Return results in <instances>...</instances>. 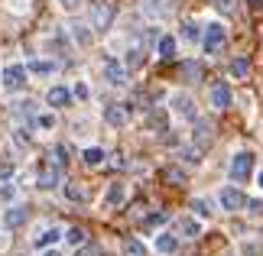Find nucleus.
<instances>
[{"instance_id": "obj_1", "label": "nucleus", "mask_w": 263, "mask_h": 256, "mask_svg": "<svg viewBox=\"0 0 263 256\" xmlns=\"http://www.w3.org/2000/svg\"><path fill=\"white\" fill-rule=\"evenodd\" d=\"M254 162H257V156L250 149H240V152H234V159H231V182H247L250 175H254Z\"/></svg>"}, {"instance_id": "obj_2", "label": "nucleus", "mask_w": 263, "mask_h": 256, "mask_svg": "<svg viewBox=\"0 0 263 256\" xmlns=\"http://www.w3.org/2000/svg\"><path fill=\"white\" fill-rule=\"evenodd\" d=\"M224 43H228V29L221 23H208L205 29H201V49H205L208 55H218Z\"/></svg>"}, {"instance_id": "obj_3", "label": "nucleus", "mask_w": 263, "mask_h": 256, "mask_svg": "<svg viewBox=\"0 0 263 256\" xmlns=\"http://www.w3.org/2000/svg\"><path fill=\"white\" fill-rule=\"evenodd\" d=\"M169 107H173V114L182 117V120H195V117H198L195 101H192L185 91H176V94H169Z\"/></svg>"}, {"instance_id": "obj_4", "label": "nucleus", "mask_w": 263, "mask_h": 256, "mask_svg": "<svg viewBox=\"0 0 263 256\" xmlns=\"http://www.w3.org/2000/svg\"><path fill=\"white\" fill-rule=\"evenodd\" d=\"M208 101H211V107L215 110H228L231 104H234V91H231L228 81H215L208 91Z\"/></svg>"}, {"instance_id": "obj_5", "label": "nucleus", "mask_w": 263, "mask_h": 256, "mask_svg": "<svg viewBox=\"0 0 263 256\" xmlns=\"http://www.w3.org/2000/svg\"><path fill=\"white\" fill-rule=\"evenodd\" d=\"M26 78H29L26 65H7L4 71H0V85H4L7 91H20L26 85Z\"/></svg>"}, {"instance_id": "obj_6", "label": "nucleus", "mask_w": 263, "mask_h": 256, "mask_svg": "<svg viewBox=\"0 0 263 256\" xmlns=\"http://www.w3.org/2000/svg\"><path fill=\"white\" fill-rule=\"evenodd\" d=\"M104 81H107L110 88H124L127 85V65L117 62L114 55H107L104 58Z\"/></svg>"}, {"instance_id": "obj_7", "label": "nucleus", "mask_w": 263, "mask_h": 256, "mask_svg": "<svg viewBox=\"0 0 263 256\" xmlns=\"http://www.w3.org/2000/svg\"><path fill=\"white\" fill-rule=\"evenodd\" d=\"M110 23H114V7H110L107 0H95V4H91V26L107 29Z\"/></svg>"}, {"instance_id": "obj_8", "label": "nucleus", "mask_w": 263, "mask_h": 256, "mask_svg": "<svg viewBox=\"0 0 263 256\" xmlns=\"http://www.w3.org/2000/svg\"><path fill=\"white\" fill-rule=\"evenodd\" d=\"M218 201H221V211H240L247 204V194L240 191L237 185H228V188H221Z\"/></svg>"}, {"instance_id": "obj_9", "label": "nucleus", "mask_w": 263, "mask_h": 256, "mask_svg": "<svg viewBox=\"0 0 263 256\" xmlns=\"http://www.w3.org/2000/svg\"><path fill=\"white\" fill-rule=\"evenodd\" d=\"M192 140H195V146H198V149H208V146H211V140H215V124H211V120L195 117V133H192Z\"/></svg>"}, {"instance_id": "obj_10", "label": "nucleus", "mask_w": 263, "mask_h": 256, "mask_svg": "<svg viewBox=\"0 0 263 256\" xmlns=\"http://www.w3.org/2000/svg\"><path fill=\"white\" fill-rule=\"evenodd\" d=\"M130 120V107L127 104H107L104 107V124L107 127H127Z\"/></svg>"}, {"instance_id": "obj_11", "label": "nucleus", "mask_w": 263, "mask_h": 256, "mask_svg": "<svg viewBox=\"0 0 263 256\" xmlns=\"http://www.w3.org/2000/svg\"><path fill=\"white\" fill-rule=\"evenodd\" d=\"M62 237H65V230H62V227H55V224H52V227L39 230L36 237H33V247H36V250H49L52 243H59Z\"/></svg>"}, {"instance_id": "obj_12", "label": "nucleus", "mask_w": 263, "mask_h": 256, "mask_svg": "<svg viewBox=\"0 0 263 256\" xmlns=\"http://www.w3.org/2000/svg\"><path fill=\"white\" fill-rule=\"evenodd\" d=\"M26 218H29V211L23 208V204H10V208L4 211V227L7 230H16V227H23V224H26Z\"/></svg>"}, {"instance_id": "obj_13", "label": "nucleus", "mask_w": 263, "mask_h": 256, "mask_svg": "<svg viewBox=\"0 0 263 256\" xmlns=\"http://www.w3.org/2000/svg\"><path fill=\"white\" fill-rule=\"evenodd\" d=\"M124 201H127V185H124V182H110L101 204H104V208H120Z\"/></svg>"}, {"instance_id": "obj_14", "label": "nucleus", "mask_w": 263, "mask_h": 256, "mask_svg": "<svg viewBox=\"0 0 263 256\" xmlns=\"http://www.w3.org/2000/svg\"><path fill=\"white\" fill-rule=\"evenodd\" d=\"M59 182H62V169H59V166H46L43 172H39V179H36V188L52 191V188H59Z\"/></svg>"}, {"instance_id": "obj_15", "label": "nucleus", "mask_w": 263, "mask_h": 256, "mask_svg": "<svg viewBox=\"0 0 263 256\" xmlns=\"http://www.w3.org/2000/svg\"><path fill=\"white\" fill-rule=\"evenodd\" d=\"M68 101H72V91H68L65 85H52L46 91V104L49 107H65Z\"/></svg>"}, {"instance_id": "obj_16", "label": "nucleus", "mask_w": 263, "mask_h": 256, "mask_svg": "<svg viewBox=\"0 0 263 256\" xmlns=\"http://www.w3.org/2000/svg\"><path fill=\"white\" fill-rule=\"evenodd\" d=\"M176 250H179V237H176V233H169V230L156 233V253H163V256H173Z\"/></svg>"}, {"instance_id": "obj_17", "label": "nucleus", "mask_w": 263, "mask_h": 256, "mask_svg": "<svg viewBox=\"0 0 263 256\" xmlns=\"http://www.w3.org/2000/svg\"><path fill=\"white\" fill-rule=\"evenodd\" d=\"M55 62H49V58H33V62L26 65L29 75H39V78H49V75H55Z\"/></svg>"}, {"instance_id": "obj_18", "label": "nucleus", "mask_w": 263, "mask_h": 256, "mask_svg": "<svg viewBox=\"0 0 263 256\" xmlns=\"http://www.w3.org/2000/svg\"><path fill=\"white\" fill-rule=\"evenodd\" d=\"M179 237H185V240L201 237V221L198 218H182L179 221Z\"/></svg>"}, {"instance_id": "obj_19", "label": "nucleus", "mask_w": 263, "mask_h": 256, "mask_svg": "<svg viewBox=\"0 0 263 256\" xmlns=\"http://www.w3.org/2000/svg\"><path fill=\"white\" fill-rule=\"evenodd\" d=\"M156 55H159V58H173V55H176V36H169V33L159 36V39H156Z\"/></svg>"}, {"instance_id": "obj_20", "label": "nucleus", "mask_w": 263, "mask_h": 256, "mask_svg": "<svg viewBox=\"0 0 263 256\" xmlns=\"http://www.w3.org/2000/svg\"><path fill=\"white\" fill-rule=\"evenodd\" d=\"M247 75H250V62H247V55L231 58V78H247Z\"/></svg>"}, {"instance_id": "obj_21", "label": "nucleus", "mask_w": 263, "mask_h": 256, "mask_svg": "<svg viewBox=\"0 0 263 256\" xmlns=\"http://www.w3.org/2000/svg\"><path fill=\"white\" fill-rule=\"evenodd\" d=\"M82 159H85L88 169H95V166H101V162H104V149H101V146H88V149L82 152Z\"/></svg>"}, {"instance_id": "obj_22", "label": "nucleus", "mask_w": 263, "mask_h": 256, "mask_svg": "<svg viewBox=\"0 0 263 256\" xmlns=\"http://www.w3.org/2000/svg\"><path fill=\"white\" fill-rule=\"evenodd\" d=\"M65 198L75 201V204H85V201H88V191L78 185V182H68V185H65Z\"/></svg>"}, {"instance_id": "obj_23", "label": "nucleus", "mask_w": 263, "mask_h": 256, "mask_svg": "<svg viewBox=\"0 0 263 256\" xmlns=\"http://www.w3.org/2000/svg\"><path fill=\"white\" fill-rule=\"evenodd\" d=\"M124 256H146V243L137 240V237H127L124 240Z\"/></svg>"}, {"instance_id": "obj_24", "label": "nucleus", "mask_w": 263, "mask_h": 256, "mask_svg": "<svg viewBox=\"0 0 263 256\" xmlns=\"http://www.w3.org/2000/svg\"><path fill=\"white\" fill-rule=\"evenodd\" d=\"M179 159L185 162V166H198V162H201V149L198 146H185V149H179Z\"/></svg>"}, {"instance_id": "obj_25", "label": "nucleus", "mask_w": 263, "mask_h": 256, "mask_svg": "<svg viewBox=\"0 0 263 256\" xmlns=\"http://www.w3.org/2000/svg\"><path fill=\"white\" fill-rule=\"evenodd\" d=\"M62 240H65V243H72V247H82V243L88 240V233H85V227H68Z\"/></svg>"}, {"instance_id": "obj_26", "label": "nucleus", "mask_w": 263, "mask_h": 256, "mask_svg": "<svg viewBox=\"0 0 263 256\" xmlns=\"http://www.w3.org/2000/svg\"><path fill=\"white\" fill-rule=\"evenodd\" d=\"M72 39H75V43L78 46H91V33H88V26H82V23H78V26H72Z\"/></svg>"}, {"instance_id": "obj_27", "label": "nucleus", "mask_w": 263, "mask_h": 256, "mask_svg": "<svg viewBox=\"0 0 263 256\" xmlns=\"http://www.w3.org/2000/svg\"><path fill=\"white\" fill-rule=\"evenodd\" d=\"M240 253L244 256H263V243L260 240H244L240 243Z\"/></svg>"}, {"instance_id": "obj_28", "label": "nucleus", "mask_w": 263, "mask_h": 256, "mask_svg": "<svg viewBox=\"0 0 263 256\" xmlns=\"http://www.w3.org/2000/svg\"><path fill=\"white\" fill-rule=\"evenodd\" d=\"M192 211H195L198 218H211V214H215V211H211V201H205V198H195V201H192Z\"/></svg>"}, {"instance_id": "obj_29", "label": "nucleus", "mask_w": 263, "mask_h": 256, "mask_svg": "<svg viewBox=\"0 0 263 256\" xmlns=\"http://www.w3.org/2000/svg\"><path fill=\"white\" fill-rule=\"evenodd\" d=\"M166 182H173V185H182V182H185V172H182L179 166H169V169H166Z\"/></svg>"}, {"instance_id": "obj_30", "label": "nucleus", "mask_w": 263, "mask_h": 256, "mask_svg": "<svg viewBox=\"0 0 263 256\" xmlns=\"http://www.w3.org/2000/svg\"><path fill=\"white\" fill-rule=\"evenodd\" d=\"M244 208H247L250 218H263V201H260V198H247Z\"/></svg>"}, {"instance_id": "obj_31", "label": "nucleus", "mask_w": 263, "mask_h": 256, "mask_svg": "<svg viewBox=\"0 0 263 256\" xmlns=\"http://www.w3.org/2000/svg\"><path fill=\"white\" fill-rule=\"evenodd\" d=\"M143 7L149 10V13H166V10H169V0H143Z\"/></svg>"}, {"instance_id": "obj_32", "label": "nucleus", "mask_w": 263, "mask_h": 256, "mask_svg": "<svg viewBox=\"0 0 263 256\" xmlns=\"http://www.w3.org/2000/svg\"><path fill=\"white\" fill-rule=\"evenodd\" d=\"M143 65V49H130L127 52V68H140Z\"/></svg>"}, {"instance_id": "obj_33", "label": "nucleus", "mask_w": 263, "mask_h": 256, "mask_svg": "<svg viewBox=\"0 0 263 256\" xmlns=\"http://www.w3.org/2000/svg\"><path fill=\"white\" fill-rule=\"evenodd\" d=\"M182 36H185V39H192V43H195V39H201V29H198V23H192V19H189V23L182 26Z\"/></svg>"}, {"instance_id": "obj_34", "label": "nucleus", "mask_w": 263, "mask_h": 256, "mask_svg": "<svg viewBox=\"0 0 263 256\" xmlns=\"http://www.w3.org/2000/svg\"><path fill=\"white\" fill-rule=\"evenodd\" d=\"M36 127L39 130H55V114H39L36 117Z\"/></svg>"}, {"instance_id": "obj_35", "label": "nucleus", "mask_w": 263, "mask_h": 256, "mask_svg": "<svg viewBox=\"0 0 263 256\" xmlns=\"http://www.w3.org/2000/svg\"><path fill=\"white\" fill-rule=\"evenodd\" d=\"M72 97H78V101H88V97H91V91H88L85 81H78V85L72 88Z\"/></svg>"}, {"instance_id": "obj_36", "label": "nucleus", "mask_w": 263, "mask_h": 256, "mask_svg": "<svg viewBox=\"0 0 263 256\" xmlns=\"http://www.w3.org/2000/svg\"><path fill=\"white\" fill-rule=\"evenodd\" d=\"M52 156H55V166L62 169L65 162H68V149H65V146H55V152H52Z\"/></svg>"}, {"instance_id": "obj_37", "label": "nucleus", "mask_w": 263, "mask_h": 256, "mask_svg": "<svg viewBox=\"0 0 263 256\" xmlns=\"http://www.w3.org/2000/svg\"><path fill=\"white\" fill-rule=\"evenodd\" d=\"M149 127H159V130L166 127V117H163V110H153V114H149Z\"/></svg>"}, {"instance_id": "obj_38", "label": "nucleus", "mask_w": 263, "mask_h": 256, "mask_svg": "<svg viewBox=\"0 0 263 256\" xmlns=\"http://www.w3.org/2000/svg\"><path fill=\"white\" fill-rule=\"evenodd\" d=\"M182 75H185V78H198V65L195 62H185V65H182Z\"/></svg>"}, {"instance_id": "obj_39", "label": "nucleus", "mask_w": 263, "mask_h": 256, "mask_svg": "<svg viewBox=\"0 0 263 256\" xmlns=\"http://www.w3.org/2000/svg\"><path fill=\"white\" fill-rule=\"evenodd\" d=\"M237 4H240V0H218V7L224 10V13H234V10H237Z\"/></svg>"}, {"instance_id": "obj_40", "label": "nucleus", "mask_w": 263, "mask_h": 256, "mask_svg": "<svg viewBox=\"0 0 263 256\" xmlns=\"http://www.w3.org/2000/svg\"><path fill=\"white\" fill-rule=\"evenodd\" d=\"M75 256H101V250L95 247V243H91V247H85V243H82V253H75Z\"/></svg>"}, {"instance_id": "obj_41", "label": "nucleus", "mask_w": 263, "mask_h": 256, "mask_svg": "<svg viewBox=\"0 0 263 256\" xmlns=\"http://www.w3.org/2000/svg\"><path fill=\"white\" fill-rule=\"evenodd\" d=\"M78 4H82V0H59V7H62V10H75Z\"/></svg>"}, {"instance_id": "obj_42", "label": "nucleus", "mask_w": 263, "mask_h": 256, "mask_svg": "<svg viewBox=\"0 0 263 256\" xmlns=\"http://www.w3.org/2000/svg\"><path fill=\"white\" fill-rule=\"evenodd\" d=\"M166 221V214H153V218H149L146 224H149V227H156V224H163Z\"/></svg>"}, {"instance_id": "obj_43", "label": "nucleus", "mask_w": 263, "mask_h": 256, "mask_svg": "<svg viewBox=\"0 0 263 256\" xmlns=\"http://www.w3.org/2000/svg\"><path fill=\"white\" fill-rule=\"evenodd\" d=\"M10 7H16V10H29V0H10Z\"/></svg>"}, {"instance_id": "obj_44", "label": "nucleus", "mask_w": 263, "mask_h": 256, "mask_svg": "<svg viewBox=\"0 0 263 256\" xmlns=\"http://www.w3.org/2000/svg\"><path fill=\"white\" fill-rule=\"evenodd\" d=\"M10 175H13V169H10V166H4V169H0V182H4V179H10Z\"/></svg>"}, {"instance_id": "obj_45", "label": "nucleus", "mask_w": 263, "mask_h": 256, "mask_svg": "<svg viewBox=\"0 0 263 256\" xmlns=\"http://www.w3.org/2000/svg\"><path fill=\"white\" fill-rule=\"evenodd\" d=\"M43 256H62V253H59V250H52V247H49V250H43Z\"/></svg>"}, {"instance_id": "obj_46", "label": "nucleus", "mask_w": 263, "mask_h": 256, "mask_svg": "<svg viewBox=\"0 0 263 256\" xmlns=\"http://www.w3.org/2000/svg\"><path fill=\"white\" fill-rule=\"evenodd\" d=\"M257 185H260V188H263V172H260V175H257Z\"/></svg>"}, {"instance_id": "obj_47", "label": "nucleus", "mask_w": 263, "mask_h": 256, "mask_svg": "<svg viewBox=\"0 0 263 256\" xmlns=\"http://www.w3.org/2000/svg\"><path fill=\"white\" fill-rule=\"evenodd\" d=\"M254 7H260V4H257V0H254Z\"/></svg>"}]
</instances>
